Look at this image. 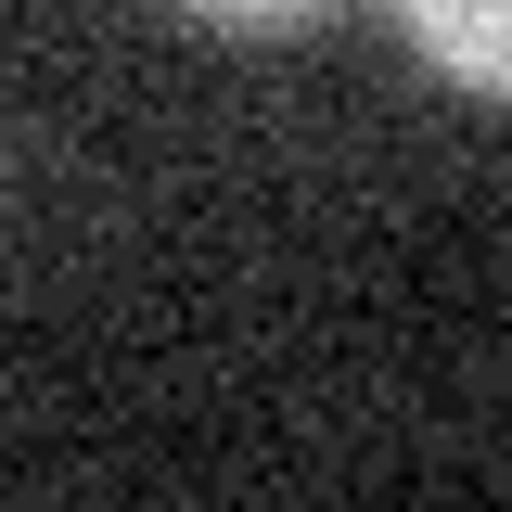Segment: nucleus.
<instances>
[{
  "mask_svg": "<svg viewBox=\"0 0 512 512\" xmlns=\"http://www.w3.org/2000/svg\"><path fill=\"white\" fill-rule=\"evenodd\" d=\"M410 64L461 103H512V0H384Z\"/></svg>",
  "mask_w": 512,
  "mask_h": 512,
  "instance_id": "f257e3e1",
  "label": "nucleus"
},
{
  "mask_svg": "<svg viewBox=\"0 0 512 512\" xmlns=\"http://www.w3.org/2000/svg\"><path fill=\"white\" fill-rule=\"evenodd\" d=\"M180 13L205 26V39H308L333 0H180Z\"/></svg>",
  "mask_w": 512,
  "mask_h": 512,
  "instance_id": "f03ea898",
  "label": "nucleus"
}]
</instances>
